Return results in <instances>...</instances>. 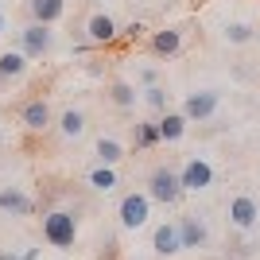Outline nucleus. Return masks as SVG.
I'll list each match as a JSON object with an SVG mask.
<instances>
[{
	"label": "nucleus",
	"instance_id": "obj_1",
	"mask_svg": "<svg viewBox=\"0 0 260 260\" xmlns=\"http://www.w3.org/2000/svg\"><path fill=\"white\" fill-rule=\"evenodd\" d=\"M43 237L51 241L54 249H70L74 237H78V217L70 210H51L43 217Z\"/></svg>",
	"mask_w": 260,
	"mask_h": 260
},
{
	"label": "nucleus",
	"instance_id": "obj_2",
	"mask_svg": "<svg viewBox=\"0 0 260 260\" xmlns=\"http://www.w3.org/2000/svg\"><path fill=\"white\" fill-rule=\"evenodd\" d=\"M148 194H152V202L175 206L186 190H183V183H179V171H171V167H155V171L148 175Z\"/></svg>",
	"mask_w": 260,
	"mask_h": 260
},
{
	"label": "nucleus",
	"instance_id": "obj_3",
	"mask_svg": "<svg viewBox=\"0 0 260 260\" xmlns=\"http://www.w3.org/2000/svg\"><path fill=\"white\" fill-rule=\"evenodd\" d=\"M179 183H183V190H190V194L210 190V186H214V167H210V159L206 155H186V163L179 167Z\"/></svg>",
	"mask_w": 260,
	"mask_h": 260
},
{
	"label": "nucleus",
	"instance_id": "obj_4",
	"mask_svg": "<svg viewBox=\"0 0 260 260\" xmlns=\"http://www.w3.org/2000/svg\"><path fill=\"white\" fill-rule=\"evenodd\" d=\"M117 214H120V225H124V229H144V225H148V217H152V194H144V190L124 194Z\"/></svg>",
	"mask_w": 260,
	"mask_h": 260
},
{
	"label": "nucleus",
	"instance_id": "obj_5",
	"mask_svg": "<svg viewBox=\"0 0 260 260\" xmlns=\"http://www.w3.org/2000/svg\"><path fill=\"white\" fill-rule=\"evenodd\" d=\"M51 27H47V23H27V27H23L20 31V39H16V51H23L27 54V58H43L47 51H51Z\"/></svg>",
	"mask_w": 260,
	"mask_h": 260
},
{
	"label": "nucleus",
	"instance_id": "obj_6",
	"mask_svg": "<svg viewBox=\"0 0 260 260\" xmlns=\"http://www.w3.org/2000/svg\"><path fill=\"white\" fill-rule=\"evenodd\" d=\"M225 217H229V225L233 229H252L260 221V202L252 194H237V198H229V210H225Z\"/></svg>",
	"mask_w": 260,
	"mask_h": 260
},
{
	"label": "nucleus",
	"instance_id": "obj_7",
	"mask_svg": "<svg viewBox=\"0 0 260 260\" xmlns=\"http://www.w3.org/2000/svg\"><path fill=\"white\" fill-rule=\"evenodd\" d=\"M217 113V93L214 89H194V93H186L183 101V117L186 120H210Z\"/></svg>",
	"mask_w": 260,
	"mask_h": 260
},
{
	"label": "nucleus",
	"instance_id": "obj_8",
	"mask_svg": "<svg viewBox=\"0 0 260 260\" xmlns=\"http://www.w3.org/2000/svg\"><path fill=\"white\" fill-rule=\"evenodd\" d=\"M117 35H120V27H117V20H113L109 12H93V16L86 20V39H89L93 47H105V43H113Z\"/></svg>",
	"mask_w": 260,
	"mask_h": 260
},
{
	"label": "nucleus",
	"instance_id": "obj_9",
	"mask_svg": "<svg viewBox=\"0 0 260 260\" xmlns=\"http://www.w3.org/2000/svg\"><path fill=\"white\" fill-rule=\"evenodd\" d=\"M152 249H155V256H175V252H183V233H179V221H163V225H155Z\"/></svg>",
	"mask_w": 260,
	"mask_h": 260
},
{
	"label": "nucleus",
	"instance_id": "obj_10",
	"mask_svg": "<svg viewBox=\"0 0 260 260\" xmlns=\"http://www.w3.org/2000/svg\"><path fill=\"white\" fill-rule=\"evenodd\" d=\"M179 233H183V249H206V241H210V233H206V225L198 221V214L179 217Z\"/></svg>",
	"mask_w": 260,
	"mask_h": 260
},
{
	"label": "nucleus",
	"instance_id": "obj_11",
	"mask_svg": "<svg viewBox=\"0 0 260 260\" xmlns=\"http://www.w3.org/2000/svg\"><path fill=\"white\" fill-rule=\"evenodd\" d=\"M20 120H23V128H31V132H43L47 124H51V105H47L43 98H31L27 105L20 109Z\"/></svg>",
	"mask_w": 260,
	"mask_h": 260
},
{
	"label": "nucleus",
	"instance_id": "obj_12",
	"mask_svg": "<svg viewBox=\"0 0 260 260\" xmlns=\"http://www.w3.org/2000/svg\"><path fill=\"white\" fill-rule=\"evenodd\" d=\"M0 210L23 217V214H31V210H35V202H31V194H23L20 186H4V190H0Z\"/></svg>",
	"mask_w": 260,
	"mask_h": 260
},
{
	"label": "nucleus",
	"instance_id": "obj_13",
	"mask_svg": "<svg viewBox=\"0 0 260 260\" xmlns=\"http://www.w3.org/2000/svg\"><path fill=\"white\" fill-rule=\"evenodd\" d=\"M155 124H159V140L175 144V140H183V136H186V124H190V120L183 117V109H179V113H171V109H167Z\"/></svg>",
	"mask_w": 260,
	"mask_h": 260
},
{
	"label": "nucleus",
	"instance_id": "obj_14",
	"mask_svg": "<svg viewBox=\"0 0 260 260\" xmlns=\"http://www.w3.org/2000/svg\"><path fill=\"white\" fill-rule=\"evenodd\" d=\"M27 12H31L35 23H47V27H51L54 20H62L66 0H27Z\"/></svg>",
	"mask_w": 260,
	"mask_h": 260
},
{
	"label": "nucleus",
	"instance_id": "obj_15",
	"mask_svg": "<svg viewBox=\"0 0 260 260\" xmlns=\"http://www.w3.org/2000/svg\"><path fill=\"white\" fill-rule=\"evenodd\" d=\"M179 47H183V31H179V27H163V31L152 35V51L159 54V58L179 54Z\"/></svg>",
	"mask_w": 260,
	"mask_h": 260
},
{
	"label": "nucleus",
	"instance_id": "obj_16",
	"mask_svg": "<svg viewBox=\"0 0 260 260\" xmlns=\"http://www.w3.org/2000/svg\"><path fill=\"white\" fill-rule=\"evenodd\" d=\"M27 62H31V58H27L23 51H16V47H12V51H4V54H0V82H12V78H23Z\"/></svg>",
	"mask_w": 260,
	"mask_h": 260
},
{
	"label": "nucleus",
	"instance_id": "obj_17",
	"mask_svg": "<svg viewBox=\"0 0 260 260\" xmlns=\"http://www.w3.org/2000/svg\"><path fill=\"white\" fill-rule=\"evenodd\" d=\"M256 31L260 27H252V23H245V20H233V23H225V43H233V47H241V43H252L256 39Z\"/></svg>",
	"mask_w": 260,
	"mask_h": 260
},
{
	"label": "nucleus",
	"instance_id": "obj_18",
	"mask_svg": "<svg viewBox=\"0 0 260 260\" xmlns=\"http://www.w3.org/2000/svg\"><path fill=\"white\" fill-rule=\"evenodd\" d=\"M109 98H113V105H117V109H132L144 93H136L132 82H113V86H109Z\"/></svg>",
	"mask_w": 260,
	"mask_h": 260
},
{
	"label": "nucleus",
	"instance_id": "obj_19",
	"mask_svg": "<svg viewBox=\"0 0 260 260\" xmlns=\"http://www.w3.org/2000/svg\"><path fill=\"white\" fill-rule=\"evenodd\" d=\"M58 132H62L66 140H78V136L86 132V117H82L78 109H66L62 117H58Z\"/></svg>",
	"mask_w": 260,
	"mask_h": 260
},
{
	"label": "nucleus",
	"instance_id": "obj_20",
	"mask_svg": "<svg viewBox=\"0 0 260 260\" xmlns=\"http://www.w3.org/2000/svg\"><path fill=\"white\" fill-rule=\"evenodd\" d=\"M93 152H98V163L113 167V163H120V155H124V144H120V140H113V136H101Z\"/></svg>",
	"mask_w": 260,
	"mask_h": 260
},
{
	"label": "nucleus",
	"instance_id": "obj_21",
	"mask_svg": "<svg viewBox=\"0 0 260 260\" xmlns=\"http://www.w3.org/2000/svg\"><path fill=\"white\" fill-rule=\"evenodd\" d=\"M89 186H93V190H101V194H109V190L117 186V171H113V167H105V163H98V167L89 171Z\"/></svg>",
	"mask_w": 260,
	"mask_h": 260
},
{
	"label": "nucleus",
	"instance_id": "obj_22",
	"mask_svg": "<svg viewBox=\"0 0 260 260\" xmlns=\"http://www.w3.org/2000/svg\"><path fill=\"white\" fill-rule=\"evenodd\" d=\"M136 144H140V148H152V144H159V124H155V120H144V124H136Z\"/></svg>",
	"mask_w": 260,
	"mask_h": 260
},
{
	"label": "nucleus",
	"instance_id": "obj_23",
	"mask_svg": "<svg viewBox=\"0 0 260 260\" xmlns=\"http://www.w3.org/2000/svg\"><path fill=\"white\" fill-rule=\"evenodd\" d=\"M144 101H148V105H152L155 113H167V89H163L159 82H155V86H148V89H144Z\"/></svg>",
	"mask_w": 260,
	"mask_h": 260
},
{
	"label": "nucleus",
	"instance_id": "obj_24",
	"mask_svg": "<svg viewBox=\"0 0 260 260\" xmlns=\"http://www.w3.org/2000/svg\"><path fill=\"white\" fill-rule=\"evenodd\" d=\"M144 31H148V27H144V23H140V20H132V23H128V27H120V35H124V39H140V35H144Z\"/></svg>",
	"mask_w": 260,
	"mask_h": 260
},
{
	"label": "nucleus",
	"instance_id": "obj_25",
	"mask_svg": "<svg viewBox=\"0 0 260 260\" xmlns=\"http://www.w3.org/2000/svg\"><path fill=\"white\" fill-rule=\"evenodd\" d=\"M35 256H39V249H23L20 256H12V252H4L0 260H35Z\"/></svg>",
	"mask_w": 260,
	"mask_h": 260
},
{
	"label": "nucleus",
	"instance_id": "obj_26",
	"mask_svg": "<svg viewBox=\"0 0 260 260\" xmlns=\"http://www.w3.org/2000/svg\"><path fill=\"white\" fill-rule=\"evenodd\" d=\"M140 82H144V89L155 86V70H152V66H148V70H140Z\"/></svg>",
	"mask_w": 260,
	"mask_h": 260
},
{
	"label": "nucleus",
	"instance_id": "obj_27",
	"mask_svg": "<svg viewBox=\"0 0 260 260\" xmlns=\"http://www.w3.org/2000/svg\"><path fill=\"white\" fill-rule=\"evenodd\" d=\"M0 31H4V16H0Z\"/></svg>",
	"mask_w": 260,
	"mask_h": 260
},
{
	"label": "nucleus",
	"instance_id": "obj_28",
	"mask_svg": "<svg viewBox=\"0 0 260 260\" xmlns=\"http://www.w3.org/2000/svg\"><path fill=\"white\" fill-rule=\"evenodd\" d=\"M0 8H4V0H0Z\"/></svg>",
	"mask_w": 260,
	"mask_h": 260
}]
</instances>
